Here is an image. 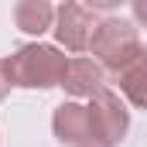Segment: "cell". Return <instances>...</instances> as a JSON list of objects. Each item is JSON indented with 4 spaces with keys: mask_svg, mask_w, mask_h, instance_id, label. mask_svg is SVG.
Instances as JSON below:
<instances>
[{
    "mask_svg": "<svg viewBox=\"0 0 147 147\" xmlns=\"http://www.w3.org/2000/svg\"><path fill=\"white\" fill-rule=\"evenodd\" d=\"M69 72V58L51 45H24L7 58L10 86L21 89H51L62 86Z\"/></svg>",
    "mask_w": 147,
    "mask_h": 147,
    "instance_id": "1",
    "label": "cell"
},
{
    "mask_svg": "<svg viewBox=\"0 0 147 147\" xmlns=\"http://www.w3.org/2000/svg\"><path fill=\"white\" fill-rule=\"evenodd\" d=\"M89 48H92V55L99 58V65L110 69V72H127V69L140 58V51H144L137 28H134L130 21H123V17H110V21L96 24Z\"/></svg>",
    "mask_w": 147,
    "mask_h": 147,
    "instance_id": "2",
    "label": "cell"
},
{
    "mask_svg": "<svg viewBox=\"0 0 147 147\" xmlns=\"http://www.w3.org/2000/svg\"><path fill=\"white\" fill-rule=\"evenodd\" d=\"M86 110H89L92 140L99 147H113V144H120V140L127 137V130H130V113H127V106L120 103V96H116L113 89H99V92L92 96V106H86Z\"/></svg>",
    "mask_w": 147,
    "mask_h": 147,
    "instance_id": "3",
    "label": "cell"
},
{
    "mask_svg": "<svg viewBox=\"0 0 147 147\" xmlns=\"http://www.w3.org/2000/svg\"><path fill=\"white\" fill-rule=\"evenodd\" d=\"M92 28H96V21H92V14L82 3L69 0V3H62L55 10V38L69 51H86L89 41H92Z\"/></svg>",
    "mask_w": 147,
    "mask_h": 147,
    "instance_id": "4",
    "label": "cell"
},
{
    "mask_svg": "<svg viewBox=\"0 0 147 147\" xmlns=\"http://www.w3.org/2000/svg\"><path fill=\"white\" fill-rule=\"evenodd\" d=\"M51 127H55V137H58L62 144H82V147H86L89 140H92V130H89V110L79 106V103H62V106L55 110Z\"/></svg>",
    "mask_w": 147,
    "mask_h": 147,
    "instance_id": "5",
    "label": "cell"
},
{
    "mask_svg": "<svg viewBox=\"0 0 147 147\" xmlns=\"http://www.w3.org/2000/svg\"><path fill=\"white\" fill-rule=\"evenodd\" d=\"M62 86H65V92H72V96H96V92L103 89V72H99V65L89 62V58H72Z\"/></svg>",
    "mask_w": 147,
    "mask_h": 147,
    "instance_id": "6",
    "label": "cell"
},
{
    "mask_svg": "<svg viewBox=\"0 0 147 147\" xmlns=\"http://www.w3.org/2000/svg\"><path fill=\"white\" fill-rule=\"evenodd\" d=\"M55 21V7L48 0H21L14 7V24L24 31V34H41L48 31Z\"/></svg>",
    "mask_w": 147,
    "mask_h": 147,
    "instance_id": "7",
    "label": "cell"
},
{
    "mask_svg": "<svg viewBox=\"0 0 147 147\" xmlns=\"http://www.w3.org/2000/svg\"><path fill=\"white\" fill-rule=\"evenodd\" d=\"M120 89L127 92V99H130L134 106L147 110V48L140 51V58H137L127 72H120Z\"/></svg>",
    "mask_w": 147,
    "mask_h": 147,
    "instance_id": "8",
    "label": "cell"
},
{
    "mask_svg": "<svg viewBox=\"0 0 147 147\" xmlns=\"http://www.w3.org/2000/svg\"><path fill=\"white\" fill-rule=\"evenodd\" d=\"M10 92V75H7V58H0V103L7 99Z\"/></svg>",
    "mask_w": 147,
    "mask_h": 147,
    "instance_id": "9",
    "label": "cell"
},
{
    "mask_svg": "<svg viewBox=\"0 0 147 147\" xmlns=\"http://www.w3.org/2000/svg\"><path fill=\"white\" fill-rule=\"evenodd\" d=\"M134 17L147 24V3H144V0H137V3H134Z\"/></svg>",
    "mask_w": 147,
    "mask_h": 147,
    "instance_id": "10",
    "label": "cell"
},
{
    "mask_svg": "<svg viewBox=\"0 0 147 147\" xmlns=\"http://www.w3.org/2000/svg\"><path fill=\"white\" fill-rule=\"evenodd\" d=\"M86 147H92V144H86Z\"/></svg>",
    "mask_w": 147,
    "mask_h": 147,
    "instance_id": "11",
    "label": "cell"
}]
</instances>
